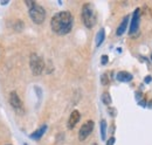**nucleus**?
Returning a JSON list of instances; mask_svg holds the SVG:
<instances>
[{
	"label": "nucleus",
	"mask_w": 152,
	"mask_h": 145,
	"mask_svg": "<svg viewBox=\"0 0 152 145\" xmlns=\"http://www.w3.org/2000/svg\"><path fill=\"white\" fill-rule=\"evenodd\" d=\"M139 14H140V10L136 8L132 14V20H131V25H130V29H129L130 34H133L138 29V26H139Z\"/></svg>",
	"instance_id": "obj_7"
},
{
	"label": "nucleus",
	"mask_w": 152,
	"mask_h": 145,
	"mask_svg": "<svg viewBox=\"0 0 152 145\" xmlns=\"http://www.w3.org/2000/svg\"><path fill=\"white\" fill-rule=\"evenodd\" d=\"M23 145H28V144H26V143H25V144H23Z\"/></svg>",
	"instance_id": "obj_20"
},
{
	"label": "nucleus",
	"mask_w": 152,
	"mask_h": 145,
	"mask_svg": "<svg viewBox=\"0 0 152 145\" xmlns=\"http://www.w3.org/2000/svg\"><path fill=\"white\" fill-rule=\"evenodd\" d=\"M104 37H105V32H104L103 28H101V29L98 31L97 35H96V47H99V46L103 43Z\"/></svg>",
	"instance_id": "obj_12"
},
{
	"label": "nucleus",
	"mask_w": 152,
	"mask_h": 145,
	"mask_svg": "<svg viewBox=\"0 0 152 145\" xmlns=\"http://www.w3.org/2000/svg\"><path fill=\"white\" fill-rule=\"evenodd\" d=\"M107 145H115V137H110L107 142Z\"/></svg>",
	"instance_id": "obj_17"
},
{
	"label": "nucleus",
	"mask_w": 152,
	"mask_h": 145,
	"mask_svg": "<svg viewBox=\"0 0 152 145\" xmlns=\"http://www.w3.org/2000/svg\"><path fill=\"white\" fill-rule=\"evenodd\" d=\"M150 81H151V77H146L145 78V82H150Z\"/></svg>",
	"instance_id": "obj_18"
},
{
	"label": "nucleus",
	"mask_w": 152,
	"mask_h": 145,
	"mask_svg": "<svg viewBox=\"0 0 152 145\" xmlns=\"http://www.w3.org/2000/svg\"><path fill=\"white\" fill-rule=\"evenodd\" d=\"M101 63H102V64H107V63H108V56H107V55H103V56H102Z\"/></svg>",
	"instance_id": "obj_16"
},
{
	"label": "nucleus",
	"mask_w": 152,
	"mask_h": 145,
	"mask_svg": "<svg viewBox=\"0 0 152 145\" xmlns=\"http://www.w3.org/2000/svg\"><path fill=\"white\" fill-rule=\"evenodd\" d=\"M73 22L74 19L72 13L68 11H62L54 14V17L50 20V27L57 35H66L70 33L73 28Z\"/></svg>",
	"instance_id": "obj_1"
},
{
	"label": "nucleus",
	"mask_w": 152,
	"mask_h": 145,
	"mask_svg": "<svg viewBox=\"0 0 152 145\" xmlns=\"http://www.w3.org/2000/svg\"><path fill=\"white\" fill-rule=\"evenodd\" d=\"M80 118H81V114L78 110H74L70 116H69V119H68V129H74L75 125L80 122Z\"/></svg>",
	"instance_id": "obj_8"
},
{
	"label": "nucleus",
	"mask_w": 152,
	"mask_h": 145,
	"mask_svg": "<svg viewBox=\"0 0 152 145\" xmlns=\"http://www.w3.org/2000/svg\"><path fill=\"white\" fill-rule=\"evenodd\" d=\"M82 21L84 26L89 29H91L96 23V14L94 7L91 4H84L82 6Z\"/></svg>",
	"instance_id": "obj_2"
},
{
	"label": "nucleus",
	"mask_w": 152,
	"mask_h": 145,
	"mask_svg": "<svg viewBox=\"0 0 152 145\" xmlns=\"http://www.w3.org/2000/svg\"><path fill=\"white\" fill-rule=\"evenodd\" d=\"M116 78L119 82H130L132 80V75L128 72H119L116 75Z\"/></svg>",
	"instance_id": "obj_10"
},
{
	"label": "nucleus",
	"mask_w": 152,
	"mask_h": 145,
	"mask_svg": "<svg viewBox=\"0 0 152 145\" xmlns=\"http://www.w3.org/2000/svg\"><path fill=\"white\" fill-rule=\"evenodd\" d=\"M28 13H29V17L32 19V21H33L35 25H41V23H43V21H45V19H46V11H45V8H43L42 6L38 5L37 2L29 8Z\"/></svg>",
	"instance_id": "obj_3"
},
{
	"label": "nucleus",
	"mask_w": 152,
	"mask_h": 145,
	"mask_svg": "<svg viewBox=\"0 0 152 145\" xmlns=\"http://www.w3.org/2000/svg\"><path fill=\"white\" fill-rule=\"evenodd\" d=\"M29 67H31V70H32L34 76L41 75L42 72L45 70V62H43L42 57H40L38 54L33 53L29 57Z\"/></svg>",
	"instance_id": "obj_4"
},
{
	"label": "nucleus",
	"mask_w": 152,
	"mask_h": 145,
	"mask_svg": "<svg viewBox=\"0 0 152 145\" xmlns=\"http://www.w3.org/2000/svg\"><path fill=\"white\" fill-rule=\"evenodd\" d=\"M94 130V122L93 121H87L84 124H82V127H80V131H78V139L82 142V141H86L90 133L93 132Z\"/></svg>",
	"instance_id": "obj_5"
},
{
	"label": "nucleus",
	"mask_w": 152,
	"mask_h": 145,
	"mask_svg": "<svg viewBox=\"0 0 152 145\" xmlns=\"http://www.w3.org/2000/svg\"><path fill=\"white\" fill-rule=\"evenodd\" d=\"M102 101L105 105H110L111 104V97H110V94L109 92H104L102 95Z\"/></svg>",
	"instance_id": "obj_14"
},
{
	"label": "nucleus",
	"mask_w": 152,
	"mask_h": 145,
	"mask_svg": "<svg viewBox=\"0 0 152 145\" xmlns=\"http://www.w3.org/2000/svg\"><path fill=\"white\" fill-rule=\"evenodd\" d=\"M10 104L11 107L14 109L18 114H21L23 111V107H22V102L20 100V97L18 96V94L15 91H12L10 94Z\"/></svg>",
	"instance_id": "obj_6"
},
{
	"label": "nucleus",
	"mask_w": 152,
	"mask_h": 145,
	"mask_svg": "<svg viewBox=\"0 0 152 145\" xmlns=\"http://www.w3.org/2000/svg\"><path fill=\"white\" fill-rule=\"evenodd\" d=\"M6 145H11V144H6Z\"/></svg>",
	"instance_id": "obj_22"
},
{
	"label": "nucleus",
	"mask_w": 152,
	"mask_h": 145,
	"mask_svg": "<svg viewBox=\"0 0 152 145\" xmlns=\"http://www.w3.org/2000/svg\"><path fill=\"white\" fill-rule=\"evenodd\" d=\"M46 130H47V125L45 124V125H42L41 127H39L35 132H33V133H32L29 137H31L32 139H37V141H38V139H40V138H41V137L45 135Z\"/></svg>",
	"instance_id": "obj_11"
},
{
	"label": "nucleus",
	"mask_w": 152,
	"mask_h": 145,
	"mask_svg": "<svg viewBox=\"0 0 152 145\" xmlns=\"http://www.w3.org/2000/svg\"><path fill=\"white\" fill-rule=\"evenodd\" d=\"M129 15H126L125 18L123 19V21L119 23V26H118V28H117V31H116V34L118 36L123 35L124 33H125V31H126V28H128V25H129Z\"/></svg>",
	"instance_id": "obj_9"
},
{
	"label": "nucleus",
	"mask_w": 152,
	"mask_h": 145,
	"mask_svg": "<svg viewBox=\"0 0 152 145\" xmlns=\"http://www.w3.org/2000/svg\"><path fill=\"white\" fill-rule=\"evenodd\" d=\"M151 60H152V54H151Z\"/></svg>",
	"instance_id": "obj_21"
},
{
	"label": "nucleus",
	"mask_w": 152,
	"mask_h": 145,
	"mask_svg": "<svg viewBox=\"0 0 152 145\" xmlns=\"http://www.w3.org/2000/svg\"><path fill=\"white\" fill-rule=\"evenodd\" d=\"M101 137L103 141H105L107 138V122L104 119L101 121Z\"/></svg>",
	"instance_id": "obj_13"
},
{
	"label": "nucleus",
	"mask_w": 152,
	"mask_h": 145,
	"mask_svg": "<svg viewBox=\"0 0 152 145\" xmlns=\"http://www.w3.org/2000/svg\"><path fill=\"white\" fill-rule=\"evenodd\" d=\"M91 145H97V144H96V143H95V144H91Z\"/></svg>",
	"instance_id": "obj_19"
},
{
	"label": "nucleus",
	"mask_w": 152,
	"mask_h": 145,
	"mask_svg": "<svg viewBox=\"0 0 152 145\" xmlns=\"http://www.w3.org/2000/svg\"><path fill=\"white\" fill-rule=\"evenodd\" d=\"M101 82H102V84H103V86H108V83H109L108 74H103V75L101 76Z\"/></svg>",
	"instance_id": "obj_15"
}]
</instances>
